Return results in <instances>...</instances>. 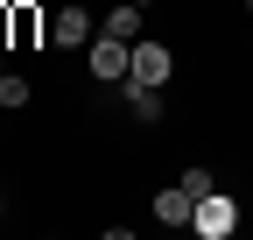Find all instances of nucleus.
Returning <instances> with one entry per match:
<instances>
[{"mask_svg":"<svg viewBox=\"0 0 253 240\" xmlns=\"http://www.w3.org/2000/svg\"><path fill=\"white\" fill-rule=\"evenodd\" d=\"M190 226H197L204 240H232V233H239V198H232V191H211V198H197Z\"/></svg>","mask_w":253,"mask_h":240,"instance_id":"nucleus-2","label":"nucleus"},{"mask_svg":"<svg viewBox=\"0 0 253 240\" xmlns=\"http://www.w3.org/2000/svg\"><path fill=\"white\" fill-rule=\"evenodd\" d=\"M0 212H7V198H0Z\"/></svg>","mask_w":253,"mask_h":240,"instance_id":"nucleus-12","label":"nucleus"},{"mask_svg":"<svg viewBox=\"0 0 253 240\" xmlns=\"http://www.w3.org/2000/svg\"><path fill=\"white\" fill-rule=\"evenodd\" d=\"M169 71H176V57H169V43H155V36H141V43H134V71H126V85H155V92H162V85H169Z\"/></svg>","mask_w":253,"mask_h":240,"instance_id":"nucleus-3","label":"nucleus"},{"mask_svg":"<svg viewBox=\"0 0 253 240\" xmlns=\"http://www.w3.org/2000/svg\"><path fill=\"white\" fill-rule=\"evenodd\" d=\"M0 71H7V50H0Z\"/></svg>","mask_w":253,"mask_h":240,"instance_id":"nucleus-11","label":"nucleus"},{"mask_svg":"<svg viewBox=\"0 0 253 240\" xmlns=\"http://www.w3.org/2000/svg\"><path fill=\"white\" fill-rule=\"evenodd\" d=\"M7 43H14V50H36V43H42V7L14 0V7H7Z\"/></svg>","mask_w":253,"mask_h":240,"instance_id":"nucleus-5","label":"nucleus"},{"mask_svg":"<svg viewBox=\"0 0 253 240\" xmlns=\"http://www.w3.org/2000/svg\"><path fill=\"white\" fill-rule=\"evenodd\" d=\"M0 50H14V43H7V7H0Z\"/></svg>","mask_w":253,"mask_h":240,"instance_id":"nucleus-10","label":"nucleus"},{"mask_svg":"<svg viewBox=\"0 0 253 240\" xmlns=\"http://www.w3.org/2000/svg\"><path fill=\"white\" fill-rule=\"evenodd\" d=\"M28 99H36V85H28V78H14V71H0V113H21Z\"/></svg>","mask_w":253,"mask_h":240,"instance_id":"nucleus-8","label":"nucleus"},{"mask_svg":"<svg viewBox=\"0 0 253 240\" xmlns=\"http://www.w3.org/2000/svg\"><path fill=\"white\" fill-rule=\"evenodd\" d=\"M84 71L99 78V85H126V71H134V43H120V36H91L84 43Z\"/></svg>","mask_w":253,"mask_h":240,"instance_id":"nucleus-1","label":"nucleus"},{"mask_svg":"<svg viewBox=\"0 0 253 240\" xmlns=\"http://www.w3.org/2000/svg\"><path fill=\"white\" fill-rule=\"evenodd\" d=\"M49 43H56V50H84V43H91V7H78V0H71V7H56Z\"/></svg>","mask_w":253,"mask_h":240,"instance_id":"nucleus-4","label":"nucleus"},{"mask_svg":"<svg viewBox=\"0 0 253 240\" xmlns=\"http://www.w3.org/2000/svg\"><path fill=\"white\" fill-rule=\"evenodd\" d=\"M141 14H148L141 0H120V7H106L99 28H106V36H120V43H141Z\"/></svg>","mask_w":253,"mask_h":240,"instance_id":"nucleus-7","label":"nucleus"},{"mask_svg":"<svg viewBox=\"0 0 253 240\" xmlns=\"http://www.w3.org/2000/svg\"><path fill=\"white\" fill-rule=\"evenodd\" d=\"M141 7H155V0H141Z\"/></svg>","mask_w":253,"mask_h":240,"instance_id":"nucleus-13","label":"nucleus"},{"mask_svg":"<svg viewBox=\"0 0 253 240\" xmlns=\"http://www.w3.org/2000/svg\"><path fill=\"white\" fill-rule=\"evenodd\" d=\"M176 184H183L190 198H211V191H218V184H211V170H204V163H183V177H176Z\"/></svg>","mask_w":253,"mask_h":240,"instance_id":"nucleus-9","label":"nucleus"},{"mask_svg":"<svg viewBox=\"0 0 253 240\" xmlns=\"http://www.w3.org/2000/svg\"><path fill=\"white\" fill-rule=\"evenodd\" d=\"M190 212H197V198H190L183 184L155 191V226H190Z\"/></svg>","mask_w":253,"mask_h":240,"instance_id":"nucleus-6","label":"nucleus"}]
</instances>
